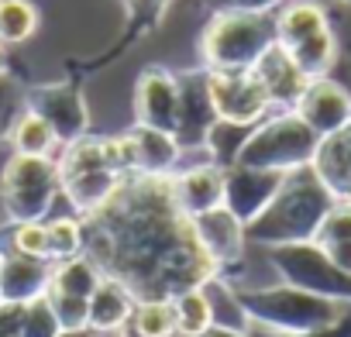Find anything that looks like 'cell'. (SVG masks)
Here are the masks:
<instances>
[{
    "mask_svg": "<svg viewBox=\"0 0 351 337\" xmlns=\"http://www.w3.org/2000/svg\"><path fill=\"white\" fill-rule=\"evenodd\" d=\"M172 306H176V320H180V334H204L214 327V306L204 286L176 292Z\"/></svg>",
    "mask_w": 351,
    "mask_h": 337,
    "instance_id": "27",
    "label": "cell"
},
{
    "mask_svg": "<svg viewBox=\"0 0 351 337\" xmlns=\"http://www.w3.org/2000/svg\"><path fill=\"white\" fill-rule=\"evenodd\" d=\"M59 334H62V327L56 320V310H52L49 296H38V299L25 303L18 337H59Z\"/></svg>",
    "mask_w": 351,
    "mask_h": 337,
    "instance_id": "29",
    "label": "cell"
},
{
    "mask_svg": "<svg viewBox=\"0 0 351 337\" xmlns=\"http://www.w3.org/2000/svg\"><path fill=\"white\" fill-rule=\"evenodd\" d=\"M56 165H59L62 197L69 200L76 217H90L93 210H100L117 193L124 176H131L128 162H124L121 134H114V138L83 134L59 148Z\"/></svg>",
    "mask_w": 351,
    "mask_h": 337,
    "instance_id": "3",
    "label": "cell"
},
{
    "mask_svg": "<svg viewBox=\"0 0 351 337\" xmlns=\"http://www.w3.org/2000/svg\"><path fill=\"white\" fill-rule=\"evenodd\" d=\"M252 73H255L258 83L265 86L272 110H293L296 100L303 97L306 83H310V76L289 59V52H286L282 45H269V49L262 52V59L252 66Z\"/></svg>",
    "mask_w": 351,
    "mask_h": 337,
    "instance_id": "18",
    "label": "cell"
},
{
    "mask_svg": "<svg viewBox=\"0 0 351 337\" xmlns=\"http://www.w3.org/2000/svg\"><path fill=\"white\" fill-rule=\"evenodd\" d=\"M204 76H207V97H210L217 121L255 127L258 121H265L272 114L269 93L252 69H234V73L204 69Z\"/></svg>",
    "mask_w": 351,
    "mask_h": 337,
    "instance_id": "10",
    "label": "cell"
},
{
    "mask_svg": "<svg viewBox=\"0 0 351 337\" xmlns=\"http://www.w3.org/2000/svg\"><path fill=\"white\" fill-rule=\"evenodd\" d=\"M176 337H252L248 330H234V327H210V330H204V334H176Z\"/></svg>",
    "mask_w": 351,
    "mask_h": 337,
    "instance_id": "38",
    "label": "cell"
},
{
    "mask_svg": "<svg viewBox=\"0 0 351 337\" xmlns=\"http://www.w3.org/2000/svg\"><path fill=\"white\" fill-rule=\"evenodd\" d=\"M83 255L138 299H172L217 275L197 241L193 217L172 197V176H124L117 193L83 217Z\"/></svg>",
    "mask_w": 351,
    "mask_h": 337,
    "instance_id": "1",
    "label": "cell"
},
{
    "mask_svg": "<svg viewBox=\"0 0 351 337\" xmlns=\"http://www.w3.org/2000/svg\"><path fill=\"white\" fill-rule=\"evenodd\" d=\"M8 141H11V148L18 155H42V158H56V151L62 148L56 131H52V124L42 114H35L32 107H21V114L11 124Z\"/></svg>",
    "mask_w": 351,
    "mask_h": 337,
    "instance_id": "23",
    "label": "cell"
},
{
    "mask_svg": "<svg viewBox=\"0 0 351 337\" xmlns=\"http://www.w3.org/2000/svg\"><path fill=\"white\" fill-rule=\"evenodd\" d=\"M310 168L320 176L334 200H351V121L320 138Z\"/></svg>",
    "mask_w": 351,
    "mask_h": 337,
    "instance_id": "21",
    "label": "cell"
},
{
    "mask_svg": "<svg viewBox=\"0 0 351 337\" xmlns=\"http://www.w3.org/2000/svg\"><path fill=\"white\" fill-rule=\"evenodd\" d=\"M104 279L100 265L90 255H76V258H62L52 262V279L45 292H59V296H83L90 299V292L97 289V282Z\"/></svg>",
    "mask_w": 351,
    "mask_h": 337,
    "instance_id": "24",
    "label": "cell"
},
{
    "mask_svg": "<svg viewBox=\"0 0 351 337\" xmlns=\"http://www.w3.org/2000/svg\"><path fill=\"white\" fill-rule=\"evenodd\" d=\"M214 107L207 97V76L200 73H183L180 76V127H176V138H180L183 151L186 148H200L207 141V131L214 127Z\"/></svg>",
    "mask_w": 351,
    "mask_h": 337,
    "instance_id": "20",
    "label": "cell"
},
{
    "mask_svg": "<svg viewBox=\"0 0 351 337\" xmlns=\"http://www.w3.org/2000/svg\"><path fill=\"white\" fill-rule=\"evenodd\" d=\"M327 251V258L344 272V275H351V241H341V245H327L324 248Z\"/></svg>",
    "mask_w": 351,
    "mask_h": 337,
    "instance_id": "37",
    "label": "cell"
},
{
    "mask_svg": "<svg viewBox=\"0 0 351 337\" xmlns=\"http://www.w3.org/2000/svg\"><path fill=\"white\" fill-rule=\"evenodd\" d=\"M45 296H49L62 330H90V299H83V296H59V292H45Z\"/></svg>",
    "mask_w": 351,
    "mask_h": 337,
    "instance_id": "31",
    "label": "cell"
},
{
    "mask_svg": "<svg viewBox=\"0 0 351 337\" xmlns=\"http://www.w3.org/2000/svg\"><path fill=\"white\" fill-rule=\"evenodd\" d=\"M269 265L276 269L279 282H289L296 289H306V292H317V296L351 306V275H344L317 241L269 248Z\"/></svg>",
    "mask_w": 351,
    "mask_h": 337,
    "instance_id": "9",
    "label": "cell"
},
{
    "mask_svg": "<svg viewBox=\"0 0 351 337\" xmlns=\"http://www.w3.org/2000/svg\"><path fill=\"white\" fill-rule=\"evenodd\" d=\"M172 197L186 217H200L207 210L224 207V168L210 158L193 162L172 173Z\"/></svg>",
    "mask_w": 351,
    "mask_h": 337,
    "instance_id": "17",
    "label": "cell"
},
{
    "mask_svg": "<svg viewBox=\"0 0 351 337\" xmlns=\"http://www.w3.org/2000/svg\"><path fill=\"white\" fill-rule=\"evenodd\" d=\"M214 11H276L282 0H207Z\"/></svg>",
    "mask_w": 351,
    "mask_h": 337,
    "instance_id": "35",
    "label": "cell"
},
{
    "mask_svg": "<svg viewBox=\"0 0 351 337\" xmlns=\"http://www.w3.org/2000/svg\"><path fill=\"white\" fill-rule=\"evenodd\" d=\"M45 231H49V262L83 255V217H76V214L49 217Z\"/></svg>",
    "mask_w": 351,
    "mask_h": 337,
    "instance_id": "28",
    "label": "cell"
},
{
    "mask_svg": "<svg viewBox=\"0 0 351 337\" xmlns=\"http://www.w3.org/2000/svg\"><path fill=\"white\" fill-rule=\"evenodd\" d=\"M337 4H348V8H351V0H337Z\"/></svg>",
    "mask_w": 351,
    "mask_h": 337,
    "instance_id": "41",
    "label": "cell"
},
{
    "mask_svg": "<svg viewBox=\"0 0 351 337\" xmlns=\"http://www.w3.org/2000/svg\"><path fill=\"white\" fill-rule=\"evenodd\" d=\"M59 337H97L93 330H62Z\"/></svg>",
    "mask_w": 351,
    "mask_h": 337,
    "instance_id": "39",
    "label": "cell"
},
{
    "mask_svg": "<svg viewBox=\"0 0 351 337\" xmlns=\"http://www.w3.org/2000/svg\"><path fill=\"white\" fill-rule=\"evenodd\" d=\"M282 173L269 168H252V165H228L224 168V207L248 227L279 193Z\"/></svg>",
    "mask_w": 351,
    "mask_h": 337,
    "instance_id": "15",
    "label": "cell"
},
{
    "mask_svg": "<svg viewBox=\"0 0 351 337\" xmlns=\"http://www.w3.org/2000/svg\"><path fill=\"white\" fill-rule=\"evenodd\" d=\"M21 310H25V303H4L0 299V337H18Z\"/></svg>",
    "mask_w": 351,
    "mask_h": 337,
    "instance_id": "36",
    "label": "cell"
},
{
    "mask_svg": "<svg viewBox=\"0 0 351 337\" xmlns=\"http://www.w3.org/2000/svg\"><path fill=\"white\" fill-rule=\"evenodd\" d=\"M4 69H8V55H4V45H0V79H4Z\"/></svg>",
    "mask_w": 351,
    "mask_h": 337,
    "instance_id": "40",
    "label": "cell"
},
{
    "mask_svg": "<svg viewBox=\"0 0 351 337\" xmlns=\"http://www.w3.org/2000/svg\"><path fill=\"white\" fill-rule=\"evenodd\" d=\"M134 124L176 134L180 127V76L148 66L134 83Z\"/></svg>",
    "mask_w": 351,
    "mask_h": 337,
    "instance_id": "12",
    "label": "cell"
},
{
    "mask_svg": "<svg viewBox=\"0 0 351 337\" xmlns=\"http://www.w3.org/2000/svg\"><path fill=\"white\" fill-rule=\"evenodd\" d=\"M59 165L42 155H11L0 173V203L11 224L18 221H49L59 200Z\"/></svg>",
    "mask_w": 351,
    "mask_h": 337,
    "instance_id": "8",
    "label": "cell"
},
{
    "mask_svg": "<svg viewBox=\"0 0 351 337\" xmlns=\"http://www.w3.org/2000/svg\"><path fill=\"white\" fill-rule=\"evenodd\" d=\"M320 248L327 245H341V241H351V200H334V207L327 210L317 238H313Z\"/></svg>",
    "mask_w": 351,
    "mask_h": 337,
    "instance_id": "32",
    "label": "cell"
},
{
    "mask_svg": "<svg viewBox=\"0 0 351 337\" xmlns=\"http://www.w3.org/2000/svg\"><path fill=\"white\" fill-rule=\"evenodd\" d=\"M193 231H197V241L207 251V258L217 265V275L231 279V272L241 269V262H245V248H248L245 224L228 207H217V210L193 217Z\"/></svg>",
    "mask_w": 351,
    "mask_h": 337,
    "instance_id": "13",
    "label": "cell"
},
{
    "mask_svg": "<svg viewBox=\"0 0 351 337\" xmlns=\"http://www.w3.org/2000/svg\"><path fill=\"white\" fill-rule=\"evenodd\" d=\"M176 334H180V320H176L172 299H138L124 327V337H176Z\"/></svg>",
    "mask_w": 351,
    "mask_h": 337,
    "instance_id": "25",
    "label": "cell"
},
{
    "mask_svg": "<svg viewBox=\"0 0 351 337\" xmlns=\"http://www.w3.org/2000/svg\"><path fill=\"white\" fill-rule=\"evenodd\" d=\"M276 45H282L310 79L330 76V66L337 62V38L317 0H282L276 8Z\"/></svg>",
    "mask_w": 351,
    "mask_h": 337,
    "instance_id": "7",
    "label": "cell"
},
{
    "mask_svg": "<svg viewBox=\"0 0 351 337\" xmlns=\"http://www.w3.org/2000/svg\"><path fill=\"white\" fill-rule=\"evenodd\" d=\"M138 296L114 275H104L90 292V330L93 334H121L134 313Z\"/></svg>",
    "mask_w": 351,
    "mask_h": 337,
    "instance_id": "22",
    "label": "cell"
},
{
    "mask_svg": "<svg viewBox=\"0 0 351 337\" xmlns=\"http://www.w3.org/2000/svg\"><path fill=\"white\" fill-rule=\"evenodd\" d=\"M293 110L303 117V124L317 138H324V134L337 131L344 121H351V90L330 76H317L306 83V90Z\"/></svg>",
    "mask_w": 351,
    "mask_h": 337,
    "instance_id": "16",
    "label": "cell"
},
{
    "mask_svg": "<svg viewBox=\"0 0 351 337\" xmlns=\"http://www.w3.org/2000/svg\"><path fill=\"white\" fill-rule=\"evenodd\" d=\"M252 337H351V313L344 320H337L334 327L327 330H313V334H272V330H258V327H248Z\"/></svg>",
    "mask_w": 351,
    "mask_h": 337,
    "instance_id": "34",
    "label": "cell"
},
{
    "mask_svg": "<svg viewBox=\"0 0 351 337\" xmlns=\"http://www.w3.org/2000/svg\"><path fill=\"white\" fill-rule=\"evenodd\" d=\"M49 279H52L49 258H32L11 248H0V299L4 303H32L45 296Z\"/></svg>",
    "mask_w": 351,
    "mask_h": 337,
    "instance_id": "19",
    "label": "cell"
},
{
    "mask_svg": "<svg viewBox=\"0 0 351 337\" xmlns=\"http://www.w3.org/2000/svg\"><path fill=\"white\" fill-rule=\"evenodd\" d=\"M21 107H25V93H21L18 86H11L8 76H4V79H0V145L8 141L11 124H14V117L21 114Z\"/></svg>",
    "mask_w": 351,
    "mask_h": 337,
    "instance_id": "33",
    "label": "cell"
},
{
    "mask_svg": "<svg viewBox=\"0 0 351 337\" xmlns=\"http://www.w3.org/2000/svg\"><path fill=\"white\" fill-rule=\"evenodd\" d=\"M124 145V162L128 173H141V176H172L183 162V145L176 134L158 131V127H145V124H131L121 134Z\"/></svg>",
    "mask_w": 351,
    "mask_h": 337,
    "instance_id": "14",
    "label": "cell"
},
{
    "mask_svg": "<svg viewBox=\"0 0 351 337\" xmlns=\"http://www.w3.org/2000/svg\"><path fill=\"white\" fill-rule=\"evenodd\" d=\"M8 248L18 251V255L49 258V231H45V221H18V224H11Z\"/></svg>",
    "mask_w": 351,
    "mask_h": 337,
    "instance_id": "30",
    "label": "cell"
},
{
    "mask_svg": "<svg viewBox=\"0 0 351 337\" xmlns=\"http://www.w3.org/2000/svg\"><path fill=\"white\" fill-rule=\"evenodd\" d=\"M38 8L32 0H0V45H21L38 32Z\"/></svg>",
    "mask_w": 351,
    "mask_h": 337,
    "instance_id": "26",
    "label": "cell"
},
{
    "mask_svg": "<svg viewBox=\"0 0 351 337\" xmlns=\"http://www.w3.org/2000/svg\"><path fill=\"white\" fill-rule=\"evenodd\" d=\"M330 207H334V197L320 183V176L313 173L310 165L296 168V173L282 176L279 193L245 227V238H248V245H262V248L313 241Z\"/></svg>",
    "mask_w": 351,
    "mask_h": 337,
    "instance_id": "2",
    "label": "cell"
},
{
    "mask_svg": "<svg viewBox=\"0 0 351 337\" xmlns=\"http://www.w3.org/2000/svg\"><path fill=\"white\" fill-rule=\"evenodd\" d=\"M276 45V11H214L200 35L204 69H252Z\"/></svg>",
    "mask_w": 351,
    "mask_h": 337,
    "instance_id": "5",
    "label": "cell"
},
{
    "mask_svg": "<svg viewBox=\"0 0 351 337\" xmlns=\"http://www.w3.org/2000/svg\"><path fill=\"white\" fill-rule=\"evenodd\" d=\"M320 138L303 124V117L296 110H272L265 121H258L234 165H252V168H269V173H296L313 162Z\"/></svg>",
    "mask_w": 351,
    "mask_h": 337,
    "instance_id": "6",
    "label": "cell"
},
{
    "mask_svg": "<svg viewBox=\"0 0 351 337\" xmlns=\"http://www.w3.org/2000/svg\"><path fill=\"white\" fill-rule=\"evenodd\" d=\"M25 107H32L35 114H42L59 145H69L83 134H90V110L83 100V90L76 83H45L25 93Z\"/></svg>",
    "mask_w": 351,
    "mask_h": 337,
    "instance_id": "11",
    "label": "cell"
},
{
    "mask_svg": "<svg viewBox=\"0 0 351 337\" xmlns=\"http://www.w3.org/2000/svg\"><path fill=\"white\" fill-rule=\"evenodd\" d=\"M238 306L248 320V327L272 330V334H313L327 330L337 320L351 313L348 303L296 289L289 282H272V286H234Z\"/></svg>",
    "mask_w": 351,
    "mask_h": 337,
    "instance_id": "4",
    "label": "cell"
}]
</instances>
